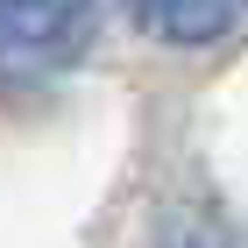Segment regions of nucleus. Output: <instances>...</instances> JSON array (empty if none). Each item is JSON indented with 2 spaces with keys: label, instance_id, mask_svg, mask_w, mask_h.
I'll use <instances>...</instances> for the list:
<instances>
[{
  "label": "nucleus",
  "instance_id": "f03ea898",
  "mask_svg": "<svg viewBox=\"0 0 248 248\" xmlns=\"http://www.w3.org/2000/svg\"><path fill=\"white\" fill-rule=\"evenodd\" d=\"M121 15L163 50H206L248 21V0H121Z\"/></svg>",
  "mask_w": 248,
  "mask_h": 248
},
{
  "label": "nucleus",
  "instance_id": "f257e3e1",
  "mask_svg": "<svg viewBox=\"0 0 248 248\" xmlns=\"http://www.w3.org/2000/svg\"><path fill=\"white\" fill-rule=\"evenodd\" d=\"M99 0H0V93L43 85L93 50Z\"/></svg>",
  "mask_w": 248,
  "mask_h": 248
}]
</instances>
